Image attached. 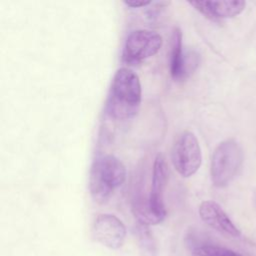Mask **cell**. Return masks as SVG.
Returning <instances> with one entry per match:
<instances>
[{
	"instance_id": "cell-1",
	"label": "cell",
	"mask_w": 256,
	"mask_h": 256,
	"mask_svg": "<svg viewBox=\"0 0 256 256\" xmlns=\"http://www.w3.org/2000/svg\"><path fill=\"white\" fill-rule=\"evenodd\" d=\"M142 89L138 75L129 68H120L114 74L108 92L105 112L115 120H129L141 106Z\"/></svg>"
},
{
	"instance_id": "cell-2",
	"label": "cell",
	"mask_w": 256,
	"mask_h": 256,
	"mask_svg": "<svg viewBox=\"0 0 256 256\" xmlns=\"http://www.w3.org/2000/svg\"><path fill=\"white\" fill-rule=\"evenodd\" d=\"M167 176L165 158L159 153L154 161L151 189L148 197L138 195L132 202V212L139 224L144 226L157 225L165 219L167 211L164 205L163 194Z\"/></svg>"
},
{
	"instance_id": "cell-3",
	"label": "cell",
	"mask_w": 256,
	"mask_h": 256,
	"mask_svg": "<svg viewBox=\"0 0 256 256\" xmlns=\"http://www.w3.org/2000/svg\"><path fill=\"white\" fill-rule=\"evenodd\" d=\"M126 180V168L120 159L112 154L97 157L90 169L89 191L98 204H105Z\"/></svg>"
},
{
	"instance_id": "cell-4",
	"label": "cell",
	"mask_w": 256,
	"mask_h": 256,
	"mask_svg": "<svg viewBox=\"0 0 256 256\" xmlns=\"http://www.w3.org/2000/svg\"><path fill=\"white\" fill-rule=\"evenodd\" d=\"M243 162V152L234 139L222 141L211 158L210 175L214 186L223 188L237 175Z\"/></svg>"
},
{
	"instance_id": "cell-5",
	"label": "cell",
	"mask_w": 256,
	"mask_h": 256,
	"mask_svg": "<svg viewBox=\"0 0 256 256\" xmlns=\"http://www.w3.org/2000/svg\"><path fill=\"white\" fill-rule=\"evenodd\" d=\"M162 43V36L155 31L134 30L126 38L122 60L128 65L139 64L154 56L160 50Z\"/></svg>"
},
{
	"instance_id": "cell-6",
	"label": "cell",
	"mask_w": 256,
	"mask_h": 256,
	"mask_svg": "<svg viewBox=\"0 0 256 256\" xmlns=\"http://www.w3.org/2000/svg\"><path fill=\"white\" fill-rule=\"evenodd\" d=\"M202 153L196 136L190 131L182 132L172 149V164L182 177L194 175L201 166Z\"/></svg>"
},
{
	"instance_id": "cell-7",
	"label": "cell",
	"mask_w": 256,
	"mask_h": 256,
	"mask_svg": "<svg viewBox=\"0 0 256 256\" xmlns=\"http://www.w3.org/2000/svg\"><path fill=\"white\" fill-rule=\"evenodd\" d=\"M95 240L110 249L120 248L126 237V227L123 222L112 214H99L92 228Z\"/></svg>"
},
{
	"instance_id": "cell-8",
	"label": "cell",
	"mask_w": 256,
	"mask_h": 256,
	"mask_svg": "<svg viewBox=\"0 0 256 256\" xmlns=\"http://www.w3.org/2000/svg\"><path fill=\"white\" fill-rule=\"evenodd\" d=\"M199 215L201 219L211 228L229 237H239L240 231L215 201L206 200L200 204Z\"/></svg>"
},
{
	"instance_id": "cell-9",
	"label": "cell",
	"mask_w": 256,
	"mask_h": 256,
	"mask_svg": "<svg viewBox=\"0 0 256 256\" xmlns=\"http://www.w3.org/2000/svg\"><path fill=\"white\" fill-rule=\"evenodd\" d=\"M197 11L211 20L233 18L239 15L246 6L241 0H221V1H188Z\"/></svg>"
},
{
	"instance_id": "cell-10",
	"label": "cell",
	"mask_w": 256,
	"mask_h": 256,
	"mask_svg": "<svg viewBox=\"0 0 256 256\" xmlns=\"http://www.w3.org/2000/svg\"><path fill=\"white\" fill-rule=\"evenodd\" d=\"M171 57H170V74L177 81L181 63L184 56L182 45V32L179 28H174L171 38Z\"/></svg>"
},
{
	"instance_id": "cell-11",
	"label": "cell",
	"mask_w": 256,
	"mask_h": 256,
	"mask_svg": "<svg viewBox=\"0 0 256 256\" xmlns=\"http://www.w3.org/2000/svg\"><path fill=\"white\" fill-rule=\"evenodd\" d=\"M200 64V55L194 50L184 51L183 60L181 63L177 81H183L190 77Z\"/></svg>"
},
{
	"instance_id": "cell-12",
	"label": "cell",
	"mask_w": 256,
	"mask_h": 256,
	"mask_svg": "<svg viewBox=\"0 0 256 256\" xmlns=\"http://www.w3.org/2000/svg\"><path fill=\"white\" fill-rule=\"evenodd\" d=\"M138 227V237H139V245L141 247V252L143 256H154L156 253L155 244L153 241V237L147 228V226L141 225Z\"/></svg>"
},
{
	"instance_id": "cell-13",
	"label": "cell",
	"mask_w": 256,
	"mask_h": 256,
	"mask_svg": "<svg viewBox=\"0 0 256 256\" xmlns=\"http://www.w3.org/2000/svg\"><path fill=\"white\" fill-rule=\"evenodd\" d=\"M193 256H229V250L213 245H202L193 250Z\"/></svg>"
},
{
	"instance_id": "cell-14",
	"label": "cell",
	"mask_w": 256,
	"mask_h": 256,
	"mask_svg": "<svg viewBox=\"0 0 256 256\" xmlns=\"http://www.w3.org/2000/svg\"><path fill=\"white\" fill-rule=\"evenodd\" d=\"M125 5L129 6V7H132V8H139V7H145L149 4H151L152 2L151 1H139V0H132V1H124L123 2Z\"/></svg>"
},
{
	"instance_id": "cell-15",
	"label": "cell",
	"mask_w": 256,
	"mask_h": 256,
	"mask_svg": "<svg viewBox=\"0 0 256 256\" xmlns=\"http://www.w3.org/2000/svg\"><path fill=\"white\" fill-rule=\"evenodd\" d=\"M229 256H241V255L238 254V253H236V252H234V251L229 250Z\"/></svg>"
}]
</instances>
